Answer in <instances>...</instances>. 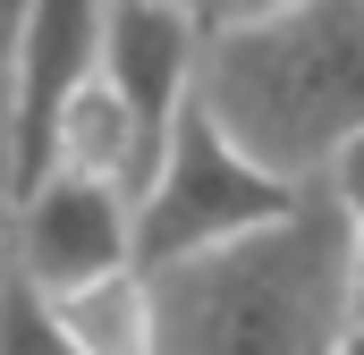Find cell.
<instances>
[{
    "label": "cell",
    "instance_id": "cell-1",
    "mask_svg": "<svg viewBox=\"0 0 364 355\" xmlns=\"http://www.w3.org/2000/svg\"><path fill=\"white\" fill-rule=\"evenodd\" d=\"M153 279V355H339L356 330V246L331 178Z\"/></svg>",
    "mask_w": 364,
    "mask_h": 355
},
{
    "label": "cell",
    "instance_id": "cell-2",
    "mask_svg": "<svg viewBox=\"0 0 364 355\" xmlns=\"http://www.w3.org/2000/svg\"><path fill=\"white\" fill-rule=\"evenodd\" d=\"M195 110L279 186H314L364 136V0H279L212 26Z\"/></svg>",
    "mask_w": 364,
    "mask_h": 355
},
{
    "label": "cell",
    "instance_id": "cell-3",
    "mask_svg": "<svg viewBox=\"0 0 364 355\" xmlns=\"http://www.w3.org/2000/svg\"><path fill=\"white\" fill-rule=\"evenodd\" d=\"M288 203H296V186H279L272 170H255L186 102V119L170 127L161 170L144 178V195H136V271H170L186 254H212V246H229V237L279 220Z\"/></svg>",
    "mask_w": 364,
    "mask_h": 355
},
{
    "label": "cell",
    "instance_id": "cell-4",
    "mask_svg": "<svg viewBox=\"0 0 364 355\" xmlns=\"http://www.w3.org/2000/svg\"><path fill=\"white\" fill-rule=\"evenodd\" d=\"M110 271H136V203L110 178H34L17 195V279L43 296H68Z\"/></svg>",
    "mask_w": 364,
    "mask_h": 355
},
{
    "label": "cell",
    "instance_id": "cell-5",
    "mask_svg": "<svg viewBox=\"0 0 364 355\" xmlns=\"http://www.w3.org/2000/svg\"><path fill=\"white\" fill-rule=\"evenodd\" d=\"M102 9L110 0H26V26H17V186L43 178L68 93L102 68Z\"/></svg>",
    "mask_w": 364,
    "mask_h": 355
},
{
    "label": "cell",
    "instance_id": "cell-6",
    "mask_svg": "<svg viewBox=\"0 0 364 355\" xmlns=\"http://www.w3.org/2000/svg\"><path fill=\"white\" fill-rule=\"evenodd\" d=\"M195 60H203V26L170 0H110L102 9V77L136 102L153 153H170V127L195 102Z\"/></svg>",
    "mask_w": 364,
    "mask_h": 355
},
{
    "label": "cell",
    "instance_id": "cell-7",
    "mask_svg": "<svg viewBox=\"0 0 364 355\" xmlns=\"http://www.w3.org/2000/svg\"><path fill=\"white\" fill-rule=\"evenodd\" d=\"M60 330L85 355H153V279L144 271H110V279H85L68 296H51Z\"/></svg>",
    "mask_w": 364,
    "mask_h": 355
},
{
    "label": "cell",
    "instance_id": "cell-8",
    "mask_svg": "<svg viewBox=\"0 0 364 355\" xmlns=\"http://www.w3.org/2000/svg\"><path fill=\"white\" fill-rule=\"evenodd\" d=\"M17 26L26 0H0V296L17 288Z\"/></svg>",
    "mask_w": 364,
    "mask_h": 355
},
{
    "label": "cell",
    "instance_id": "cell-9",
    "mask_svg": "<svg viewBox=\"0 0 364 355\" xmlns=\"http://www.w3.org/2000/svg\"><path fill=\"white\" fill-rule=\"evenodd\" d=\"M0 355H85L68 330H60V313H51V296L43 288H9L0 296Z\"/></svg>",
    "mask_w": 364,
    "mask_h": 355
},
{
    "label": "cell",
    "instance_id": "cell-10",
    "mask_svg": "<svg viewBox=\"0 0 364 355\" xmlns=\"http://www.w3.org/2000/svg\"><path fill=\"white\" fill-rule=\"evenodd\" d=\"M331 195H339V212H348V246H356V322H364V136L339 153Z\"/></svg>",
    "mask_w": 364,
    "mask_h": 355
},
{
    "label": "cell",
    "instance_id": "cell-11",
    "mask_svg": "<svg viewBox=\"0 0 364 355\" xmlns=\"http://www.w3.org/2000/svg\"><path fill=\"white\" fill-rule=\"evenodd\" d=\"M170 9H186L203 34L212 26H237V17H263V9H279V0H170Z\"/></svg>",
    "mask_w": 364,
    "mask_h": 355
},
{
    "label": "cell",
    "instance_id": "cell-12",
    "mask_svg": "<svg viewBox=\"0 0 364 355\" xmlns=\"http://www.w3.org/2000/svg\"><path fill=\"white\" fill-rule=\"evenodd\" d=\"M339 355H364V322H356V330H348V347H339Z\"/></svg>",
    "mask_w": 364,
    "mask_h": 355
}]
</instances>
